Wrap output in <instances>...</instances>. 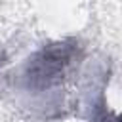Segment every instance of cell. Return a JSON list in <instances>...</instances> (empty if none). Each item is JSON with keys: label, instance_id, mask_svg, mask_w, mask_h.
Returning <instances> with one entry per match:
<instances>
[{"label": "cell", "instance_id": "cell-1", "mask_svg": "<svg viewBox=\"0 0 122 122\" xmlns=\"http://www.w3.org/2000/svg\"><path fill=\"white\" fill-rule=\"evenodd\" d=\"M72 53H74V48L65 46V44L53 46V48L38 53L25 71L27 86L32 90H46V88H51L53 84H57L65 74V71L72 59Z\"/></svg>", "mask_w": 122, "mask_h": 122}]
</instances>
